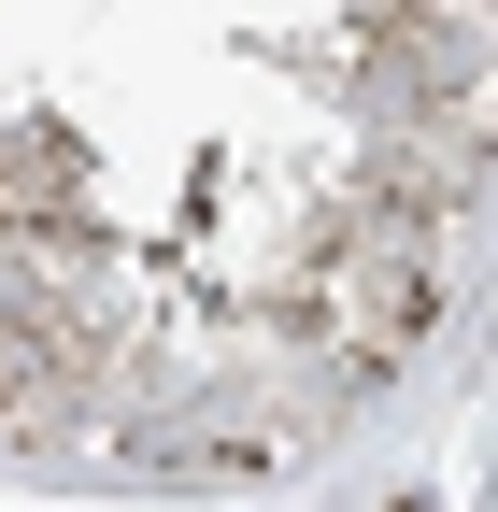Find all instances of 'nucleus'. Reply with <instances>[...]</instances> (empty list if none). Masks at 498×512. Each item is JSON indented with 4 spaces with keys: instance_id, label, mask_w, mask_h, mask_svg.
Listing matches in <instances>:
<instances>
[{
    "instance_id": "f257e3e1",
    "label": "nucleus",
    "mask_w": 498,
    "mask_h": 512,
    "mask_svg": "<svg viewBox=\"0 0 498 512\" xmlns=\"http://www.w3.org/2000/svg\"><path fill=\"white\" fill-rule=\"evenodd\" d=\"M328 313H342L356 356H399L427 328V271H413V256H342V271H328Z\"/></svg>"
}]
</instances>
